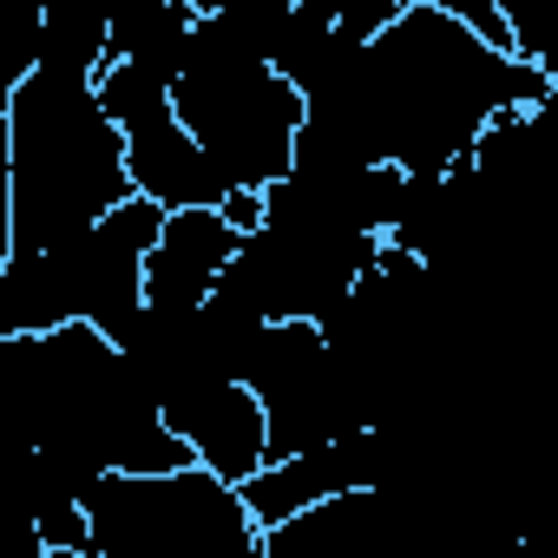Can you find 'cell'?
I'll return each mask as SVG.
<instances>
[{"label": "cell", "mask_w": 558, "mask_h": 558, "mask_svg": "<svg viewBox=\"0 0 558 558\" xmlns=\"http://www.w3.org/2000/svg\"><path fill=\"white\" fill-rule=\"evenodd\" d=\"M93 93H99L106 119H112L125 138L145 132V125H158V119H178V86L158 80V73H145V66H125V60H112V66L93 80Z\"/></svg>", "instance_id": "cell-8"}, {"label": "cell", "mask_w": 558, "mask_h": 558, "mask_svg": "<svg viewBox=\"0 0 558 558\" xmlns=\"http://www.w3.org/2000/svg\"><path fill=\"white\" fill-rule=\"evenodd\" d=\"M93 558H263V525L243 506V486L191 466L165 480L106 473L86 493Z\"/></svg>", "instance_id": "cell-2"}, {"label": "cell", "mask_w": 558, "mask_h": 558, "mask_svg": "<svg viewBox=\"0 0 558 558\" xmlns=\"http://www.w3.org/2000/svg\"><path fill=\"white\" fill-rule=\"evenodd\" d=\"M165 421L178 427V440L197 453L204 473L250 486L256 473L276 466V434H269V408L256 401L250 381L236 375H197L184 388L165 395Z\"/></svg>", "instance_id": "cell-3"}, {"label": "cell", "mask_w": 558, "mask_h": 558, "mask_svg": "<svg viewBox=\"0 0 558 558\" xmlns=\"http://www.w3.org/2000/svg\"><path fill=\"white\" fill-rule=\"evenodd\" d=\"M388 480H395V440H388V427H368L355 440L276 460L269 473H256L243 486V506L263 532H276V525H290V519H303L342 493H381Z\"/></svg>", "instance_id": "cell-4"}, {"label": "cell", "mask_w": 558, "mask_h": 558, "mask_svg": "<svg viewBox=\"0 0 558 558\" xmlns=\"http://www.w3.org/2000/svg\"><path fill=\"white\" fill-rule=\"evenodd\" d=\"M132 151V191L151 197L158 210H223L230 197V178L217 171V158L184 132V119H158L145 132L125 138Z\"/></svg>", "instance_id": "cell-6"}, {"label": "cell", "mask_w": 558, "mask_h": 558, "mask_svg": "<svg viewBox=\"0 0 558 558\" xmlns=\"http://www.w3.org/2000/svg\"><path fill=\"white\" fill-rule=\"evenodd\" d=\"M132 151L93 80L27 73L0 106V263L60 250L132 204Z\"/></svg>", "instance_id": "cell-1"}, {"label": "cell", "mask_w": 558, "mask_h": 558, "mask_svg": "<svg viewBox=\"0 0 558 558\" xmlns=\"http://www.w3.org/2000/svg\"><path fill=\"white\" fill-rule=\"evenodd\" d=\"M197 21H204L197 0H138V8H112V60L145 66V73L178 86V73L191 60V40H197Z\"/></svg>", "instance_id": "cell-7"}, {"label": "cell", "mask_w": 558, "mask_h": 558, "mask_svg": "<svg viewBox=\"0 0 558 558\" xmlns=\"http://www.w3.org/2000/svg\"><path fill=\"white\" fill-rule=\"evenodd\" d=\"M236 250H243V230L223 210H178L145 263V303L151 310H210Z\"/></svg>", "instance_id": "cell-5"}]
</instances>
